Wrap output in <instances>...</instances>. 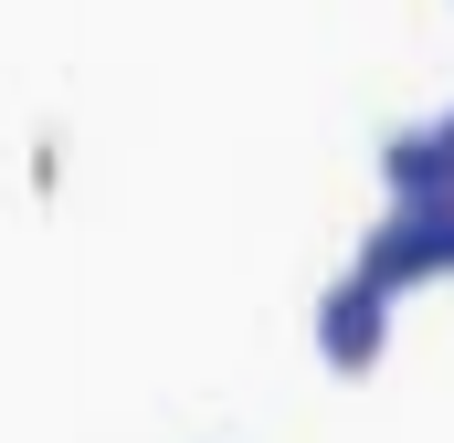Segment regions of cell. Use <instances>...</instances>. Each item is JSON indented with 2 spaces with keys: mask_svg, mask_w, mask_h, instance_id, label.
<instances>
[{
  "mask_svg": "<svg viewBox=\"0 0 454 443\" xmlns=\"http://www.w3.org/2000/svg\"><path fill=\"white\" fill-rule=\"evenodd\" d=\"M370 275L380 285L454 275V190H402V212L380 222V243H370Z\"/></svg>",
  "mask_w": 454,
  "mask_h": 443,
  "instance_id": "obj_1",
  "label": "cell"
},
{
  "mask_svg": "<svg viewBox=\"0 0 454 443\" xmlns=\"http://www.w3.org/2000/svg\"><path fill=\"white\" fill-rule=\"evenodd\" d=\"M380 317H391V285L359 264L339 296H328V317H317V348H328V369H339V380H359V369L380 359Z\"/></svg>",
  "mask_w": 454,
  "mask_h": 443,
  "instance_id": "obj_2",
  "label": "cell"
}]
</instances>
